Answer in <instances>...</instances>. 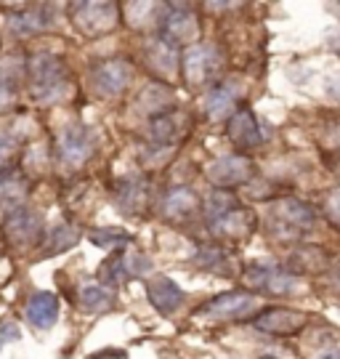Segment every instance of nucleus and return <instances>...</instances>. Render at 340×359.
I'll return each instance as SVG.
<instances>
[{"instance_id":"34","label":"nucleus","mask_w":340,"mask_h":359,"mask_svg":"<svg viewBox=\"0 0 340 359\" xmlns=\"http://www.w3.org/2000/svg\"><path fill=\"white\" fill-rule=\"evenodd\" d=\"M128 271H130V280L133 277H141V274H149L151 271V261L147 256H141V253H128Z\"/></svg>"},{"instance_id":"6","label":"nucleus","mask_w":340,"mask_h":359,"mask_svg":"<svg viewBox=\"0 0 340 359\" xmlns=\"http://www.w3.org/2000/svg\"><path fill=\"white\" fill-rule=\"evenodd\" d=\"M43 224L46 218L43 213L32 210V208H19L8 216H3V231H6V240L16 250H25L29 245H35L43 240Z\"/></svg>"},{"instance_id":"22","label":"nucleus","mask_w":340,"mask_h":359,"mask_svg":"<svg viewBox=\"0 0 340 359\" xmlns=\"http://www.w3.org/2000/svg\"><path fill=\"white\" fill-rule=\"evenodd\" d=\"M27 72V65L16 67L8 62H0V115H8L16 109V96H19V77Z\"/></svg>"},{"instance_id":"25","label":"nucleus","mask_w":340,"mask_h":359,"mask_svg":"<svg viewBox=\"0 0 340 359\" xmlns=\"http://www.w3.org/2000/svg\"><path fill=\"white\" fill-rule=\"evenodd\" d=\"M329 266V256L322 250V248H314V245H303L290 256V269L298 271V274H322L327 271Z\"/></svg>"},{"instance_id":"30","label":"nucleus","mask_w":340,"mask_h":359,"mask_svg":"<svg viewBox=\"0 0 340 359\" xmlns=\"http://www.w3.org/2000/svg\"><path fill=\"white\" fill-rule=\"evenodd\" d=\"M88 240L101 250H120L123 245L133 243V234H128L123 229H93L88 234Z\"/></svg>"},{"instance_id":"35","label":"nucleus","mask_w":340,"mask_h":359,"mask_svg":"<svg viewBox=\"0 0 340 359\" xmlns=\"http://www.w3.org/2000/svg\"><path fill=\"white\" fill-rule=\"evenodd\" d=\"M19 338H22V333H19V327L13 322H3L0 325V351L8 346V344H13V341H19Z\"/></svg>"},{"instance_id":"19","label":"nucleus","mask_w":340,"mask_h":359,"mask_svg":"<svg viewBox=\"0 0 340 359\" xmlns=\"http://www.w3.org/2000/svg\"><path fill=\"white\" fill-rule=\"evenodd\" d=\"M77 243H80V231H77L72 224L62 221V224L50 226V229L43 234V240H40V253H43L46 258L59 256V253L72 250Z\"/></svg>"},{"instance_id":"3","label":"nucleus","mask_w":340,"mask_h":359,"mask_svg":"<svg viewBox=\"0 0 340 359\" xmlns=\"http://www.w3.org/2000/svg\"><path fill=\"white\" fill-rule=\"evenodd\" d=\"M314 226V210L295 197H285L268 208V229L279 240H295Z\"/></svg>"},{"instance_id":"36","label":"nucleus","mask_w":340,"mask_h":359,"mask_svg":"<svg viewBox=\"0 0 340 359\" xmlns=\"http://www.w3.org/2000/svg\"><path fill=\"white\" fill-rule=\"evenodd\" d=\"M325 208H327V216L340 226V189H335V192L329 194L327 203H325Z\"/></svg>"},{"instance_id":"4","label":"nucleus","mask_w":340,"mask_h":359,"mask_svg":"<svg viewBox=\"0 0 340 359\" xmlns=\"http://www.w3.org/2000/svg\"><path fill=\"white\" fill-rule=\"evenodd\" d=\"M224 69V56L210 43H197L184 51L181 59V75L189 88H205L210 86Z\"/></svg>"},{"instance_id":"39","label":"nucleus","mask_w":340,"mask_h":359,"mask_svg":"<svg viewBox=\"0 0 340 359\" xmlns=\"http://www.w3.org/2000/svg\"><path fill=\"white\" fill-rule=\"evenodd\" d=\"M335 283H338V287H340V271H338V277H335Z\"/></svg>"},{"instance_id":"38","label":"nucleus","mask_w":340,"mask_h":359,"mask_svg":"<svg viewBox=\"0 0 340 359\" xmlns=\"http://www.w3.org/2000/svg\"><path fill=\"white\" fill-rule=\"evenodd\" d=\"M319 359H340V351H327V354H322Z\"/></svg>"},{"instance_id":"37","label":"nucleus","mask_w":340,"mask_h":359,"mask_svg":"<svg viewBox=\"0 0 340 359\" xmlns=\"http://www.w3.org/2000/svg\"><path fill=\"white\" fill-rule=\"evenodd\" d=\"M90 359H128V354L123 348H104V351H96Z\"/></svg>"},{"instance_id":"32","label":"nucleus","mask_w":340,"mask_h":359,"mask_svg":"<svg viewBox=\"0 0 340 359\" xmlns=\"http://www.w3.org/2000/svg\"><path fill=\"white\" fill-rule=\"evenodd\" d=\"M197 264H200L202 269H221L224 264H226V256H224V250H218V248H202L200 256L194 258Z\"/></svg>"},{"instance_id":"28","label":"nucleus","mask_w":340,"mask_h":359,"mask_svg":"<svg viewBox=\"0 0 340 359\" xmlns=\"http://www.w3.org/2000/svg\"><path fill=\"white\" fill-rule=\"evenodd\" d=\"M234 208H240V203H237L234 194L226 192V189H215V192L205 200V218H208V226L215 224L218 218H224L226 213H231Z\"/></svg>"},{"instance_id":"14","label":"nucleus","mask_w":340,"mask_h":359,"mask_svg":"<svg viewBox=\"0 0 340 359\" xmlns=\"http://www.w3.org/2000/svg\"><path fill=\"white\" fill-rule=\"evenodd\" d=\"M29 200V179L19 170H0V213L8 216L19 208H27Z\"/></svg>"},{"instance_id":"17","label":"nucleus","mask_w":340,"mask_h":359,"mask_svg":"<svg viewBox=\"0 0 340 359\" xmlns=\"http://www.w3.org/2000/svg\"><path fill=\"white\" fill-rule=\"evenodd\" d=\"M197 208H200V197H197L194 189H189V187H173V189L165 192L163 203H160V213L168 221H184Z\"/></svg>"},{"instance_id":"7","label":"nucleus","mask_w":340,"mask_h":359,"mask_svg":"<svg viewBox=\"0 0 340 359\" xmlns=\"http://www.w3.org/2000/svg\"><path fill=\"white\" fill-rule=\"evenodd\" d=\"M205 176L218 189H234V187L247 184L255 176V165L245 154H224V157H218L208 165Z\"/></svg>"},{"instance_id":"5","label":"nucleus","mask_w":340,"mask_h":359,"mask_svg":"<svg viewBox=\"0 0 340 359\" xmlns=\"http://www.w3.org/2000/svg\"><path fill=\"white\" fill-rule=\"evenodd\" d=\"M96 152V136L88 126L83 123H72L59 133V142H56V154H59V163L69 170H77L88 163Z\"/></svg>"},{"instance_id":"27","label":"nucleus","mask_w":340,"mask_h":359,"mask_svg":"<svg viewBox=\"0 0 340 359\" xmlns=\"http://www.w3.org/2000/svg\"><path fill=\"white\" fill-rule=\"evenodd\" d=\"M130 280V271H128V256L125 250H112V256L101 264V285L107 287H117Z\"/></svg>"},{"instance_id":"10","label":"nucleus","mask_w":340,"mask_h":359,"mask_svg":"<svg viewBox=\"0 0 340 359\" xmlns=\"http://www.w3.org/2000/svg\"><path fill=\"white\" fill-rule=\"evenodd\" d=\"M133 80V67L125 59H104L90 67V83L101 96H120Z\"/></svg>"},{"instance_id":"2","label":"nucleus","mask_w":340,"mask_h":359,"mask_svg":"<svg viewBox=\"0 0 340 359\" xmlns=\"http://www.w3.org/2000/svg\"><path fill=\"white\" fill-rule=\"evenodd\" d=\"M69 19L80 35L86 38H104L117 29L120 25V6L117 3H72L69 6Z\"/></svg>"},{"instance_id":"18","label":"nucleus","mask_w":340,"mask_h":359,"mask_svg":"<svg viewBox=\"0 0 340 359\" xmlns=\"http://www.w3.org/2000/svg\"><path fill=\"white\" fill-rule=\"evenodd\" d=\"M255 229V216L247 208H234L231 213H226L224 218H218L215 224H210V231L215 237H226V240H242Z\"/></svg>"},{"instance_id":"31","label":"nucleus","mask_w":340,"mask_h":359,"mask_svg":"<svg viewBox=\"0 0 340 359\" xmlns=\"http://www.w3.org/2000/svg\"><path fill=\"white\" fill-rule=\"evenodd\" d=\"M125 16H128V25L136 27V29H144L147 22L154 19V11H160L163 6L160 3H125Z\"/></svg>"},{"instance_id":"20","label":"nucleus","mask_w":340,"mask_h":359,"mask_svg":"<svg viewBox=\"0 0 340 359\" xmlns=\"http://www.w3.org/2000/svg\"><path fill=\"white\" fill-rule=\"evenodd\" d=\"M117 203L123 208V213H144L149 205V184L139 176L125 179L117 189Z\"/></svg>"},{"instance_id":"23","label":"nucleus","mask_w":340,"mask_h":359,"mask_svg":"<svg viewBox=\"0 0 340 359\" xmlns=\"http://www.w3.org/2000/svg\"><path fill=\"white\" fill-rule=\"evenodd\" d=\"M136 104H139V109H144L149 115V120L160 115H170V109H173V93L165 88L163 83H151V86H147V88L141 90Z\"/></svg>"},{"instance_id":"8","label":"nucleus","mask_w":340,"mask_h":359,"mask_svg":"<svg viewBox=\"0 0 340 359\" xmlns=\"http://www.w3.org/2000/svg\"><path fill=\"white\" fill-rule=\"evenodd\" d=\"M160 29H163L160 35L176 46H184V43L197 46L194 40L200 38V19L194 16L189 6L173 3V6H165V16H160Z\"/></svg>"},{"instance_id":"26","label":"nucleus","mask_w":340,"mask_h":359,"mask_svg":"<svg viewBox=\"0 0 340 359\" xmlns=\"http://www.w3.org/2000/svg\"><path fill=\"white\" fill-rule=\"evenodd\" d=\"M114 304H117V298H114L112 287H107V285H86L80 290V306L88 314H104V311L114 309Z\"/></svg>"},{"instance_id":"11","label":"nucleus","mask_w":340,"mask_h":359,"mask_svg":"<svg viewBox=\"0 0 340 359\" xmlns=\"http://www.w3.org/2000/svg\"><path fill=\"white\" fill-rule=\"evenodd\" d=\"M252 325H255V330L268 335H295L308 325V317L303 311H295V309L271 306V309H264L252 320Z\"/></svg>"},{"instance_id":"33","label":"nucleus","mask_w":340,"mask_h":359,"mask_svg":"<svg viewBox=\"0 0 340 359\" xmlns=\"http://www.w3.org/2000/svg\"><path fill=\"white\" fill-rule=\"evenodd\" d=\"M16 139H13L8 130H0V170H8V163L16 154Z\"/></svg>"},{"instance_id":"16","label":"nucleus","mask_w":340,"mask_h":359,"mask_svg":"<svg viewBox=\"0 0 340 359\" xmlns=\"http://www.w3.org/2000/svg\"><path fill=\"white\" fill-rule=\"evenodd\" d=\"M25 317L35 330H50L59 320V298L50 290H40L27 301Z\"/></svg>"},{"instance_id":"13","label":"nucleus","mask_w":340,"mask_h":359,"mask_svg":"<svg viewBox=\"0 0 340 359\" xmlns=\"http://www.w3.org/2000/svg\"><path fill=\"white\" fill-rule=\"evenodd\" d=\"M226 133L231 144L240 147V149H258L264 144L261 126H258V120L252 115V109H247V107H240L231 115V120L226 123Z\"/></svg>"},{"instance_id":"29","label":"nucleus","mask_w":340,"mask_h":359,"mask_svg":"<svg viewBox=\"0 0 340 359\" xmlns=\"http://www.w3.org/2000/svg\"><path fill=\"white\" fill-rule=\"evenodd\" d=\"M176 133L178 126L173 115H160L149 120V142L154 147H170L173 139H176Z\"/></svg>"},{"instance_id":"24","label":"nucleus","mask_w":340,"mask_h":359,"mask_svg":"<svg viewBox=\"0 0 340 359\" xmlns=\"http://www.w3.org/2000/svg\"><path fill=\"white\" fill-rule=\"evenodd\" d=\"M48 13L43 8H27L22 13H13L8 19V29H11L13 38H29V35H38L43 29H48Z\"/></svg>"},{"instance_id":"1","label":"nucleus","mask_w":340,"mask_h":359,"mask_svg":"<svg viewBox=\"0 0 340 359\" xmlns=\"http://www.w3.org/2000/svg\"><path fill=\"white\" fill-rule=\"evenodd\" d=\"M27 88H29V99L40 107H50V104L62 102L69 88V75L67 67L59 56L53 53H35L27 62Z\"/></svg>"},{"instance_id":"21","label":"nucleus","mask_w":340,"mask_h":359,"mask_svg":"<svg viewBox=\"0 0 340 359\" xmlns=\"http://www.w3.org/2000/svg\"><path fill=\"white\" fill-rule=\"evenodd\" d=\"M234 104H237V90L231 88V86H226V83H221V86H215L208 93V99H205V115L210 117L213 123L231 120Z\"/></svg>"},{"instance_id":"9","label":"nucleus","mask_w":340,"mask_h":359,"mask_svg":"<svg viewBox=\"0 0 340 359\" xmlns=\"http://www.w3.org/2000/svg\"><path fill=\"white\" fill-rule=\"evenodd\" d=\"M144 59H147V69L168 83V80H173V77L181 72V59H184V53L178 51L176 43H170L168 38L157 35V38L147 40V46H144Z\"/></svg>"},{"instance_id":"15","label":"nucleus","mask_w":340,"mask_h":359,"mask_svg":"<svg viewBox=\"0 0 340 359\" xmlns=\"http://www.w3.org/2000/svg\"><path fill=\"white\" fill-rule=\"evenodd\" d=\"M147 298L160 314H173L184 304V290L170 277L154 274L151 280H147Z\"/></svg>"},{"instance_id":"12","label":"nucleus","mask_w":340,"mask_h":359,"mask_svg":"<svg viewBox=\"0 0 340 359\" xmlns=\"http://www.w3.org/2000/svg\"><path fill=\"white\" fill-rule=\"evenodd\" d=\"M255 309V295L245 290H231V293L215 295L213 301H208L200 306L197 317H210V320H240L245 314H250Z\"/></svg>"}]
</instances>
